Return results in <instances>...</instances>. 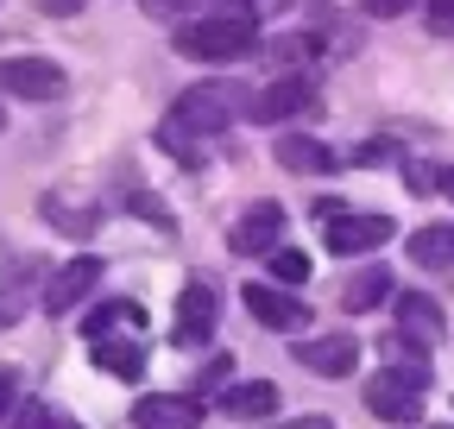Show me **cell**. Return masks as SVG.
Returning a JSON list of instances; mask_svg holds the SVG:
<instances>
[{
	"label": "cell",
	"mask_w": 454,
	"mask_h": 429,
	"mask_svg": "<svg viewBox=\"0 0 454 429\" xmlns=\"http://www.w3.org/2000/svg\"><path fill=\"white\" fill-rule=\"evenodd\" d=\"M423 26L442 32V38H454V0H423Z\"/></svg>",
	"instance_id": "d4e9b609"
},
{
	"label": "cell",
	"mask_w": 454,
	"mask_h": 429,
	"mask_svg": "<svg viewBox=\"0 0 454 429\" xmlns=\"http://www.w3.org/2000/svg\"><path fill=\"white\" fill-rule=\"evenodd\" d=\"M411 7H423V0H360V13H372V20H397Z\"/></svg>",
	"instance_id": "83f0119b"
},
{
	"label": "cell",
	"mask_w": 454,
	"mask_h": 429,
	"mask_svg": "<svg viewBox=\"0 0 454 429\" xmlns=\"http://www.w3.org/2000/svg\"><path fill=\"white\" fill-rule=\"evenodd\" d=\"M360 360V341L354 335H316V341H297V366L316 372V379H348Z\"/></svg>",
	"instance_id": "30bf717a"
},
{
	"label": "cell",
	"mask_w": 454,
	"mask_h": 429,
	"mask_svg": "<svg viewBox=\"0 0 454 429\" xmlns=\"http://www.w3.org/2000/svg\"><path fill=\"white\" fill-rule=\"evenodd\" d=\"M0 89L20 95V101H57L70 89V76L51 58H0Z\"/></svg>",
	"instance_id": "5b68a950"
},
{
	"label": "cell",
	"mask_w": 454,
	"mask_h": 429,
	"mask_svg": "<svg viewBox=\"0 0 454 429\" xmlns=\"http://www.w3.org/2000/svg\"><path fill=\"white\" fill-rule=\"evenodd\" d=\"M13 410H20V372H13V366H0V429H7Z\"/></svg>",
	"instance_id": "484cf974"
},
{
	"label": "cell",
	"mask_w": 454,
	"mask_h": 429,
	"mask_svg": "<svg viewBox=\"0 0 454 429\" xmlns=\"http://www.w3.org/2000/svg\"><path fill=\"white\" fill-rule=\"evenodd\" d=\"M442 190H448V196H454V171H442Z\"/></svg>",
	"instance_id": "d6a6232c"
},
{
	"label": "cell",
	"mask_w": 454,
	"mask_h": 429,
	"mask_svg": "<svg viewBox=\"0 0 454 429\" xmlns=\"http://www.w3.org/2000/svg\"><path fill=\"white\" fill-rule=\"evenodd\" d=\"M44 222H51L57 234H70V240H89V234L101 228V214H95L89 202H70V196H44Z\"/></svg>",
	"instance_id": "e0dca14e"
},
{
	"label": "cell",
	"mask_w": 454,
	"mask_h": 429,
	"mask_svg": "<svg viewBox=\"0 0 454 429\" xmlns=\"http://www.w3.org/2000/svg\"><path fill=\"white\" fill-rule=\"evenodd\" d=\"M114 329H139V303L114 297V303H101V309L82 316V335H89V341H101V335H114Z\"/></svg>",
	"instance_id": "ac0fdd59"
},
{
	"label": "cell",
	"mask_w": 454,
	"mask_h": 429,
	"mask_svg": "<svg viewBox=\"0 0 454 429\" xmlns=\"http://www.w3.org/2000/svg\"><path fill=\"white\" fill-rule=\"evenodd\" d=\"M253 44H259V13L253 7H221V13H202V20L177 26V51H190L202 64H227Z\"/></svg>",
	"instance_id": "6da1fadb"
},
{
	"label": "cell",
	"mask_w": 454,
	"mask_h": 429,
	"mask_svg": "<svg viewBox=\"0 0 454 429\" xmlns=\"http://www.w3.org/2000/svg\"><path fill=\"white\" fill-rule=\"evenodd\" d=\"M278 165L297 171V177H322V171L340 165V158H334L322 139H309V133H278Z\"/></svg>",
	"instance_id": "9a60e30c"
},
{
	"label": "cell",
	"mask_w": 454,
	"mask_h": 429,
	"mask_svg": "<svg viewBox=\"0 0 454 429\" xmlns=\"http://www.w3.org/2000/svg\"><path fill=\"white\" fill-rule=\"evenodd\" d=\"M303 114H316V82H303V76H278L271 89L253 95V121H265V127L303 121Z\"/></svg>",
	"instance_id": "52a82bcc"
},
{
	"label": "cell",
	"mask_w": 454,
	"mask_h": 429,
	"mask_svg": "<svg viewBox=\"0 0 454 429\" xmlns=\"http://www.w3.org/2000/svg\"><path fill=\"white\" fill-rule=\"evenodd\" d=\"M133 423L139 429H196L202 423V404L196 398H177V392H145L133 404Z\"/></svg>",
	"instance_id": "7c38bea8"
},
{
	"label": "cell",
	"mask_w": 454,
	"mask_h": 429,
	"mask_svg": "<svg viewBox=\"0 0 454 429\" xmlns=\"http://www.w3.org/2000/svg\"><path fill=\"white\" fill-rule=\"evenodd\" d=\"M95 366L107 372V379H139V372H145V347L133 335H101L95 341Z\"/></svg>",
	"instance_id": "2e32d148"
},
{
	"label": "cell",
	"mask_w": 454,
	"mask_h": 429,
	"mask_svg": "<svg viewBox=\"0 0 454 429\" xmlns=\"http://www.w3.org/2000/svg\"><path fill=\"white\" fill-rule=\"evenodd\" d=\"M158 145H164V152H177V165H190V171L202 165V152H196V133H190L184 121H164V127H158Z\"/></svg>",
	"instance_id": "7402d4cb"
},
{
	"label": "cell",
	"mask_w": 454,
	"mask_h": 429,
	"mask_svg": "<svg viewBox=\"0 0 454 429\" xmlns=\"http://www.w3.org/2000/svg\"><path fill=\"white\" fill-rule=\"evenodd\" d=\"M0 133H7V107H0Z\"/></svg>",
	"instance_id": "836d02e7"
},
{
	"label": "cell",
	"mask_w": 454,
	"mask_h": 429,
	"mask_svg": "<svg viewBox=\"0 0 454 429\" xmlns=\"http://www.w3.org/2000/svg\"><path fill=\"white\" fill-rule=\"evenodd\" d=\"M215 316H221V309H215V291H208V285H190V291L177 297V341H184V347H202V341L215 335Z\"/></svg>",
	"instance_id": "5bb4252c"
},
{
	"label": "cell",
	"mask_w": 454,
	"mask_h": 429,
	"mask_svg": "<svg viewBox=\"0 0 454 429\" xmlns=\"http://www.w3.org/2000/svg\"><path fill=\"white\" fill-rule=\"evenodd\" d=\"M391 297V272H385V265H366V272L348 285V309H379Z\"/></svg>",
	"instance_id": "d6986e66"
},
{
	"label": "cell",
	"mask_w": 454,
	"mask_h": 429,
	"mask_svg": "<svg viewBox=\"0 0 454 429\" xmlns=\"http://www.w3.org/2000/svg\"><path fill=\"white\" fill-rule=\"evenodd\" d=\"M423 392H429V360H397V366H379V379L366 386V410L379 423L411 429L423 417Z\"/></svg>",
	"instance_id": "3957f363"
},
{
	"label": "cell",
	"mask_w": 454,
	"mask_h": 429,
	"mask_svg": "<svg viewBox=\"0 0 454 429\" xmlns=\"http://www.w3.org/2000/svg\"><path fill=\"white\" fill-rule=\"evenodd\" d=\"M316 222H322V246H328L334 259H360V253H372V246L391 240V214L348 208V202H334V196L316 202Z\"/></svg>",
	"instance_id": "277c9868"
},
{
	"label": "cell",
	"mask_w": 454,
	"mask_h": 429,
	"mask_svg": "<svg viewBox=\"0 0 454 429\" xmlns=\"http://www.w3.org/2000/svg\"><path fill=\"white\" fill-rule=\"evenodd\" d=\"M20 316H26V297L20 291H0V329H13Z\"/></svg>",
	"instance_id": "f1b7e54d"
},
{
	"label": "cell",
	"mask_w": 454,
	"mask_h": 429,
	"mask_svg": "<svg viewBox=\"0 0 454 429\" xmlns=\"http://www.w3.org/2000/svg\"><path fill=\"white\" fill-rule=\"evenodd\" d=\"M51 429H82V423L76 417H51Z\"/></svg>",
	"instance_id": "1f68e13d"
},
{
	"label": "cell",
	"mask_w": 454,
	"mask_h": 429,
	"mask_svg": "<svg viewBox=\"0 0 454 429\" xmlns=\"http://www.w3.org/2000/svg\"><path fill=\"white\" fill-rule=\"evenodd\" d=\"M221 7H234V0H145V13H190V20H202V13H221Z\"/></svg>",
	"instance_id": "cb8c5ba5"
},
{
	"label": "cell",
	"mask_w": 454,
	"mask_h": 429,
	"mask_svg": "<svg viewBox=\"0 0 454 429\" xmlns=\"http://www.w3.org/2000/svg\"><path fill=\"white\" fill-rule=\"evenodd\" d=\"M95 285H101V259H95V253H76L70 265H57V272H51V285H44V316H70Z\"/></svg>",
	"instance_id": "8992f818"
},
{
	"label": "cell",
	"mask_w": 454,
	"mask_h": 429,
	"mask_svg": "<svg viewBox=\"0 0 454 429\" xmlns=\"http://www.w3.org/2000/svg\"><path fill=\"white\" fill-rule=\"evenodd\" d=\"M121 196H127V202H133V208L145 214L152 228H170V214H164V202H158V196H152V190H145V183H139L133 171H121Z\"/></svg>",
	"instance_id": "44dd1931"
},
{
	"label": "cell",
	"mask_w": 454,
	"mask_h": 429,
	"mask_svg": "<svg viewBox=\"0 0 454 429\" xmlns=\"http://www.w3.org/2000/svg\"><path fill=\"white\" fill-rule=\"evenodd\" d=\"M391 309H397V335L417 341L423 354L442 341V303H435V297H423V291H397Z\"/></svg>",
	"instance_id": "8fae6325"
},
{
	"label": "cell",
	"mask_w": 454,
	"mask_h": 429,
	"mask_svg": "<svg viewBox=\"0 0 454 429\" xmlns=\"http://www.w3.org/2000/svg\"><path fill=\"white\" fill-rule=\"evenodd\" d=\"M253 13H291V0H253Z\"/></svg>",
	"instance_id": "4dcf8cb0"
},
{
	"label": "cell",
	"mask_w": 454,
	"mask_h": 429,
	"mask_svg": "<svg viewBox=\"0 0 454 429\" xmlns=\"http://www.w3.org/2000/svg\"><path fill=\"white\" fill-rule=\"evenodd\" d=\"M51 417H57V410H51V404H20V410H13V423H7V429H51Z\"/></svg>",
	"instance_id": "4316f807"
},
{
	"label": "cell",
	"mask_w": 454,
	"mask_h": 429,
	"mask_svg": "<svg viewBox=\"0 0 454 429\" xmlns=\"http://www.w3.org/2000/svg\"><path fill=\"white\" fill-rule=\"evenodd\" d=\"M284 429H334L328 417H284Z\"/></svg>",
	"instance_id": "f546056e"
},
{
	"label": "cell",
	"mask_w": 454,
	"mask_h": 429,
	"mask_svg": "<svg viewBox=\"0 0 454 429\" xmlns=\"http://www.w3.org/2000/svg\"><path fill=\"white\" fill-rule=\"evenodd\" d=\"M170 121H184L190 133H227L234 121H253V89L227 82V76L190 82L177 101H170Z\"/></svg>",
	"instance_id": "7a4b0ae2"
},
{
	"label": "cell",
	"mask_w": 454,
	"mask_h": 429,
	"mask_svg": "<svg viewBox=\"0 0 454 429\" xmlns=\"http://www.w3.org/2000/svg\"><path fill=\"white\" fill-rule=\"evenodd\" d=\"M215 404L234 423H265V417H278V386L271 379H247V386H227Z\"/></svg>",
	"instance_id": "4fadbf2b"
},
{
	"label": "cell",
	"mask_w": 454,
	"mask_h": 429,
	"mask_svg": "<svg viewBox=\"0 0 454 429\" xmlns=\"http://www.w3.org/2000/svg\"><path fill=\"white\" fill-rule=\"evenodd\" d=\"M240 303L259 316V329H271V335H297L303 322H309V309H303L291 291H278V285H247Z\"/></svg>",
	"instance_id": "ba28073f"
},
{
	"label": "cell",
	"mask_w": 454,
	"mask_h": 429,
	"mask_svg": "<svg viewBox=\"0 0 454 429\" xmlns=\"http://www.w3.org/2000/svg\"><path fill=\"white\" fill-rule=\"evenodd\" d=\"M284 222H291V214H284L278 202H253V208L240 214V222L227 228V246H234V253H278Z\"/></svg>",
	"instance_id": "9c48e42d"
},
{
	"label": "cell",
	"mask_w": 454,
	"mask_h": 429,
	"mask_svg": "<svg viewBox=\"0 0 454 429\" xmlns=\"http://www.w3.org/2000/svg\"><path fill=\"white\" fill-rule=\"evenodd\" d=\"M271 278H278L284 291H291V285H303V278H309V253H297V246H278V253H271Z\"/></svg>",
	"instance_id": "603a6c76"
},
{
	"label": "cell",
	"mask_w": 454,
	"mask_h": 429,
	"mask_svg": "<svg viewBox=\"0 0 454 429\" xmlns=\"http://www.w3.org/2000/svg\"><path fill=\"white\" fill-rule=\"evenodd\" d=\"M411 259H417V265H454V228H423V234H411Z\"/></svg>",
	"instance_id": "ffe728a7"
}]
</instances>
